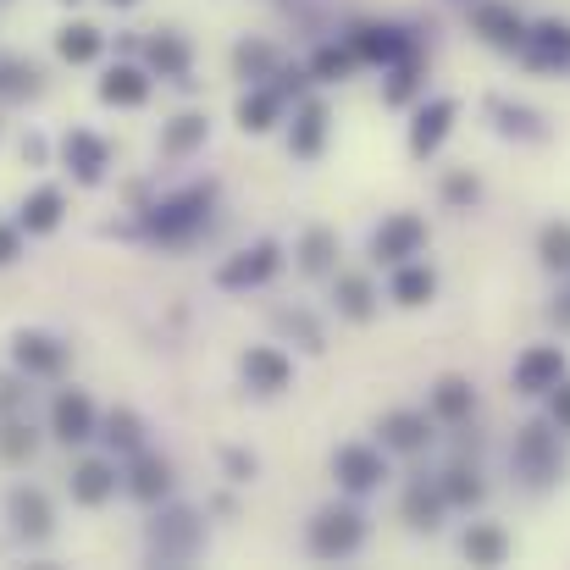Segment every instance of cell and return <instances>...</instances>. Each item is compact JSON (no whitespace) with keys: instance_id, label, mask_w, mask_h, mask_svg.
<instances>
[{"instance_id":"1","label":"cell","mask_w":570,"mask_h":570,"mask_svg":"<svg viewBox=\"0 0 570 570\" xmlns=\"http://www.w3.org/2000/svg\"><path fill=\"white\" fill-rule=\"evenodd\" d=\"M360 515L355 510H321L316 526H310V548H316L321 559H338V554H355L360 548Z\"/></svg>"},{"instance_id":"2","label":"cell","mask_w":570,"mask_h":570,"mask_svg":"<svg viewBox=\"0 0 570 570\" xmlns=\"http://www.w3.org/2000/svg\"><path fill=\"white\" fill-rule=\"evenodd\" d=\"M515 465H521L526 482H554L559 476V449L554 438H548V427H521V438H515Z\"/></svg>"},{"instance_id":"3","label":"cell","mask_w":570,"mask_h":570,"mask_svg":"<svg viewBox=\"0 0 570 570\" xmlns=\"http://www.w3.org/2000/svg\"><path fill=\"white\" fill-rule=\"evenodd\" d=\"M559 377H565V355H559L554 344H537L515 360V388L521 393H548Z\"/></svg>"},{"instance_id":"4","label":"cell","mask_w":570,"mask_h":570,"mask_svg":"<svg viewBox=\"0 0 570 570\" xmlns=\"http://www.w3.org/2000/svg\"><path fill=\"white\" fill-rule=\"evenodd\" d=\"M421 244H427V222L404 211V216H393V222H382L377 261H410V255H421Z\"/></svg>"},{"instance_id":"5","label":"cell","mask_w":570,"mask_h":570,"mask_svg":"<svg viewBox=\"0 0 570 570\" xmlns=\"http://www.w3.org/2000/svg\"><path fill=\"white\" fill-rule=\"evenodd\" d=\"M50 427H56L61 443H84V438H95V404H89L84 393H61L56 410H50Z\"/></svg>"},{"instance_id":"6","label":"cell","mask_w":570,"mask_h":570,"mask_svg":"<svg viewBox=\"0 0 570 570\" xmlns=\"http://www.w3.org/2000/svg\"><path fill=\"white\" fill-rule=\"evenodd\" d=\"M194 543H200V521L189 510H172L167 521L155 526V554L161 559H189Z\"/></svg>"},{"instance_id":"7","label":"cell","mask_w":570,"mask_h":570,"mask_svg":"<svg viewBox=\"0 0 570 570\" xmlns=\"http://www.w3.org/2000/svg\"><path fill=\"white\" fill-rule=\"evenodd\" d=\"M521 45H526V56H532V67H565L570 61V28L565 23H537Z\"/></svg>"},{"instance_id":"8","label":"cell","mask_w":570,"mask_h":570,"mask_svg":"<svg viewBox=\"0 0 570 570\" xmlns=\"http://www.w3.org/2000/svg\"><path fill=\"white\" fill-rule=\"evenodd\" d=\"M333 471L344 476V487H371L377 476H388V465H382V454L377 449H360V443H349V449H338L333 454Z\"/></svg>"},{"instance_id":"9","label":"cell","mask_w":570,"mask_h":570,"mask_svg":"<svg viewBox=\"0 0 570 570\" xmlns=\"http://www.w3.org/2000/svg\"><path fill=\"white\" fill-rule=\"evenodd\" d=\"M272 272H277V244H255V250H244L238 261H227V266H222V288L266 283Z\"/></svg>"},{"instance_id":"10","label":"cell","mask_w":570,"mask_h":570,"mask_svg":"<svg viewBox=\"0 0 570 570\" xmlns=\"http://www.w3.org/2000/svg\"><path fill=\"white\" fill-rule=\"evenodd\" d=\"M17 366L23 371H34V377H50V371H61L67 366V349L56 344V338H45V333H23L17 338Z\"/></svg>"},{"instance_id":"11","label":"cell","mask_w":570,"mask_h":570,"mask_svg":"<svg viewBox=\"0 0 570 570\" xmlns=\"http://www.w3.org/2000/svg\"><path fill=\"white\" fill-rule=\"evenodd\" d=\"M205 205H211V189H194V194H183V200H172L167 211H155V233H161V238H183L205 216Z\"/></svg>"},{"instance_id":"12","label":"cell","mask_w":570,"mask_h":570,"mask_svg":"<svg viewBox=\"0 0 570 570\" xmlns=\"http://www.w3.org/2000/svg\"><path fill=\"white\" fill-rule=\"evenodd\" d=\"M244 377H250V388H261V393H283L288 377H294V366H288L277 349H250V355H244Z\"/></svg>"},{"instance_id":"13","label":"cell","mask_w":570,"mask_h":570,"mask_svg":"<svg viewBox=\"0 0 570 570\" xmlns=\"http://www.w3.org/2000/svg\"><path fill=\"white\" fill-rule=\"evenodd\" d=\"M476 34L504 45V50H515L526 39V23L515 17V6H476Z\"/></svg>"},{"instance_id":"14","label":"cell","mask_w":570,"mask_h":570,"mask_svg":"<svg viewBox=\"0 0 570 570\" xmlns=\"http://www.w3.org/2000/svg\"><path fill=\"white\" fill-rule=\"evenodd\" d=\"M111 493H117V471L106 460H84L72 471V499L78 504H106Z\"/></svg>"},{"instance_id":"15","label":"cell","mask_w":570,"mask_h":570,"mask_svg":"<svg viewBox=\"0 0 570 570\" xmlns=\"http://www.w3.org/2000/svg\"><path fill=\"white\" fill-rule=\"evenodd\" d=\"M449 122H454V100H432V106L416 117V128H410V150L432 155L443 144V133H449Z\"/></svg>"},{"instance_id":"16","label":"cell","mask_w":570,"mask_h":570,"mask_svg":"<svg viewBox=\"0 0 570 570\" xmlns=\"http://www.w3.org/2000/svg\"><path fill=\"white\" fill-rule=\"evenodd\" d=\"M12 521L23 537H50V504L45 493H34V487H17L12 493Z\"/></svg>"},{"instance_id":"17","label":"cell","mask_w":570,"mask_h":570,"mask_svg":"<svg viewBox=\"0 0 570 570\" xmlns=\"http://www.w3.org/2000/svg\"><path fill=\"white\" fill-rule=\"evenodd\" d=\"M355 56H366V61H404V56H410V45H404L399 28H360V34H355Z\"/></svg>"},{"instance_id":"18","label":"cell","mask_w":570,"mask_h":570,"mask_svg":"<svg viewBox=\"0 0 570 570\" xmlns=\"http://www.w3.org/2000/svg\"><path fill=\"white\" fill-rule=\"evenodd\" d=\"M432 432H427V416H410V410H393L388 421H382V443H388V449H421V443H427Z\"/></svg>"},{"instance_id":"19","label":"cell","mask_w":570,"mask_h":570,"mask_svg":"<svg viewBox=\"0 0 570 570\" xmlns=\"http://www.w3.org/2000/svg\"><path fill=\"white\" fill-rule=\"evenodd\" d=\"M100 95H106L111 106H139V100L150 95V78H144L139 67H111L106 84H100Z\"/></svg>"},{"instance_id":"20","label":"cell","mask_w":570,"mask_h":570,"mask_svg":"<svg viewBox=\"0 0 570 570\" xmlns=\"http://www.w3.org/2000/svg\"><path fill=\"white\" fill-rule=\"evenodd\" d=\"M438 515H443V487H427V482H416L410 493H404V521L410 526H421V532H432L438 526Z\"/></svg>"},{"instance_id":"21","label":"cell","mask_w":570,"mask_h":570,"mask_svg":"<svg viewBox=\"0 0 570 570\" xmlns=\"http://www.w3.org/2000/svg\"><path fill=\"white\" fill-rule=\"evenodd\" d=\"M61 150H67V161L78 167V178H84V183H95L100 167H106V144L89 139V133H67V144H61Z\"/></svg>"},{"instance_id":"22","label":"cell","mask_w":570,"mask_h":570,"mask_svg":"<svg viewBox=\"0 0 570 570\" xmlns=\"http://www.w3.org/2000/svg\"><path fill=\"white\" fill-rule=\"evenodd\" d=\"M432 294H438L432 266H399V277H393V299H399V305H427Z\"/></svg>"},{"instance_id":"23","label":"cell","mask_w":570,"mask_h":570,"mask_svg":"<svg viewBox=\"0 0 570 570\" xmlns=\"http://www.w3.org/2000/svg\"><path fill=\"white\" fill-rule=\"evenodd\" d=\"M128 487H133V499L155 504V499H161V493H167V487H172V471H167V460H150V454H144V460L133 465Z\"/></svg>"},{"instance_id":"24","label":"cell","mask_w":570,"mask_h":570,"mask_svg":"<svg viewBox=\"0 0 570 570\" xmlns=\"http://www.w3.org/2000/svg\"><path fill=\"white\" fill-rule=\"evenodd\" d=\"M17 222L28 227V233H50V227L61 222V189H39V194H28V205H23V216Z\"/></svg>"},{"instance_id":"25","label":"cell","mask_w":570,"mask_h":570,"mask_svg":"<svg viewBox=\"0 0 570 570\" xmlns=\"http://www.w3.org/2000/svg\"><path fill=\"white\" fill-rule=\"evenodd\" d=\"M432 410H438L443 421H465V416H471V382L443 377V382H438V393H432Z\"/></svg>"},{"instance_id":"26","label":"cell","mask_w":570,"mask_h":570,"mask_svg":"<svg viewBox=\"0 0 570 570\" xmlns=\"http://www.w3.org/2000/svg\"><path fill=\"white\" fill-rule=\"evenodd\" d=\"M238 122H244L250 133H266L277 122V95L272 89H250V95L238 100Z\"/></svg>"},{"instance_id":"27","label":"cell","mask_w":570,"mask_h":570,"mask_svg":"<svg viewBox=\"0 0 570 570\" xmlns=\"http://www.w3.org/2000/svg\"><path fill=\"white\" fill-rule=\"evenodd\" d=\"M56 50H61L67 61H95V56H100V28H89V23H72V28H61Z\"/></svg>"},{"instance_id":"28","label":"cell","mask_w":570,"mask_h":570,"mask_svg":"<svg viewBox=\"0 0 570 570\" xmlns=\"http://www.w3.org/2000/svg\"><path fill=\"white\" fill-rule=\"evenodd\" d=\"M504 532H493V526H476V532H465V559L471 565H499L504 559Z\"/></svg>"},{"instance_id":"29","label":"cell","mask_w":570,"mask_h":570,"mask_svg":"<svg viewBox=\"0 0 570 570\" xmlns=\"http://www.w3.org/2000/svg\"><path fill=\"white\" fill-rule=\"evenodd\" d=\"M150 61H155V72H167V78H183L189 72V45H183L178 34H161L150 45Z\"/></svg>"},{"instance_id":"30","label":"cell","mask_w":570,"mask_h":570,"mask_svg":"<svg viewBox=\"0 0 570 570\" xmlns=\"http://www.w3.org/2000/svg\"><path fill=\"white\" fill-rule=\"evenodd\" d=\"M321 133H327V111L321 106H305L294 122V155H316L321 150Z\"/></svg>"},{"instance_id":"31","label":"cell","mask_w":570,"mask_h":570,"mask_svg":"<svg viewBox=\"0 0 570 570\" xmlns=\"http://www.w3.org/2000/svg\"><path fill=\"white\" fill-rule=\"evenodd\" d=\"M338 310L355 316V321L371 316V283L366 277H338Z\"/></svg>"},{"instance_id":"32","label":"cell","mask_w":570,"mask_h":570,"mask_svg":"<svg viewBox=\"0 0 570 570\" xmlns=\"http://www.w3.org/2000/svg\"><path fill=\"white\" fill-rule=\"evenodd\" d=\"M476 499H482V482H476V471H465V465L443 471V504H476Z\"/></svg>"},{"instance_id":"33","label":"cell","mask_w":570,"mask_h":570,"mask_svg":"<svg viewBox=\"0 0 570 570\" xmlns=\"http://www.w3.org/2000/svg\"><path fill=\"white\" fill-rule=\"evenodd\" d=\"M493 117H504L499 128L504 133H526V139H543V117L526 106H504V100H493Z\"/></svg>"},{"instance_id":"34","label":"cell","mask_w":570,"mask_h":570,"mask_svg":"<svg viewBox=\"0 0 570 570\" xmlns=\"http://www.w3.org/2000/svg\"><path fill=\"white\" fill-rule=\"evenodd\" d=\"M34 89H39V72L34 67L0 56V95H34Z\"/></svg>"},{"instance_id":"35","label":"cell","mask_w":570,"mask_h":570,"mask_svg":"<svg viewBox=\"0 0 570 570\" xmlns=\"http://www.w3.org/2000/svg\"><path fill=\"white\" fill-rule=\"evenodd\" d=\"M299 261H305V272H327V266H333V233H327V227L305 233V250H299Z\"/></svg>"},{"instance_id":"36","label":"cell","mask_w":570,"mask_h":570,"mask_svg":"<svg viewBox=\"0 0 570 570\" xmlns=\"http://www.w3.org/2000/svg\"><path fill=\"white\" fill-rule=\"evenodd\" d=\"M200 139H205V117H178V122L167 128V139H161V144H167L172 155H183V150H194Z\"/></svg>"},{"instance_id":"37","label":"cell","mask_w":570,"mask_h":570,"mask_svg":"<svg viewBox=\"0 0 570 570\" xmlns=\"http://www.w3.org/2000/svg\"><path fill=\"white\" fill-rule=\"evenodd\" d=\"M543 261L548 266H559V272H570V227H543Z\"/></svg>"},{"instance_id":"38","label":"cell","mask_w":570,"mask_h":570,"mask_svg":"<svg viewBox=\"0 0 570 570\" xmlns=\"http://www.w3.org/2000/svg\"><path fill=\"white\" fill-rule=\"evenodd\" d=\"M106 438L117 443V449H139V438H144V432H139V416H128V410H117V416L106 421Z\"/></svg>"},{"instance_id":"39","label":"cell","mask_w":570,"mask_h":570,"mask_svg":"<svg viewBox=\"0 0 570 570\" xmlns=\"http://www.w3.org/2000/svg\"><path fill=\"white\" fill-rule=\"evenodd\" d=\"M310 72H316V78H327V84H333V78H344L349 72V50H316V61H310Z\"/></svg>"},{"instance_id":"40","label":"cell","mask_w":570,"mask_h":570,"mask_svg":"<svg viewBox=\"0 0 570 570\" xmlns=\"http://www.w3.org/2000/svg\"><path fill=\"white\" fill-rule=\"evenodd\" d=\"M0 454H6V460H23V454H34V432L12 421V427L0 432Z\"/></svg>"},{"instance_id":"41","label":"cell","mask_w":570,"mask_h":570,"mask_svg":"<svg viewBox=\"0 0 570 570\" xmlns=\"http://www.w3.org/2000/svg\"><path fill=\"white\" fill-rule=\"evenodd\" d=\"M266 67H272V50H266V45H244V50H238V72H266Z\"/></svg>"},{"instance_id":"42","label":"cell","mask_w":570,"mask_h":570,"mask_svg":"<svg viewBox=\"0 0 570 570\" xmlns=\"http://www.w3.org/2000/svg\"><path fill=\"white\" fill-rule=\"evenodd\" d=\"M410 89H416V67L399 61V72H393V84H388V100H410Z\"/></svg>"},{"instance_id":"43","label":"cell","mask_w":570,"mask_h":570,"mask_svg":"<svg viewBox=\"0 0 570 570\" xmlns=\"http://www.w3.org/2000/svg\"><path fill=\"white\" fill-rule=\"evenodd\" d=\"M554 421L570 432V382H565V377L554 382Z\"/></svg>"},{"instance_id":"44","label":"cell","mask_w":570,"mask_h":570,"mask_svg":"<svg viewBox=\"0 0 570 570\" xmlns=\"http://www.w3.org/2000/svg\"><path fill=\"white\" fill-rule=\"evenodd\" d=\"M476 194H482V189H476V178H465V172H460V178H449V200L454 205H471Z\"/></svg>"},{"instance_id":"45","label":"cell","mask_w":570,"mask_h":570,"mask_svg":"<svg viewBox=\"0 0 570 570\" xmlns=\"http://www.w3.org/2000/svg\"><path fill=\"white\" fill-rule=\"evenodd\" d=\"M17 261V227H0V266Z\"/></svg>"},{"instance_id":"46","label":"cell","mask_w":570,"mask_h":570,"mask_svg":"<svg viewBox=\"0 0 570 570\" xmlns=\"http://www.w3.org/2000/svg\"><path fill=\"white\" fill-rule=\"evenodd\" d=\"M227 465L238 471V482H250V471H255V460H250V454H227Z\"/></svg>"},{"instance_id":"47","label":"cell","mask_w":570,"mask_h":570,"mask_svg":"<svg viewBox=\"0 0 570 570\" xmlns=\"http://www.w3.org/2000/svg\"><path fill=\"white\" fill-rule=\"evenodd\" d=\"M111 6H133V0H111Z\"/></svg>"}]
</instances>
